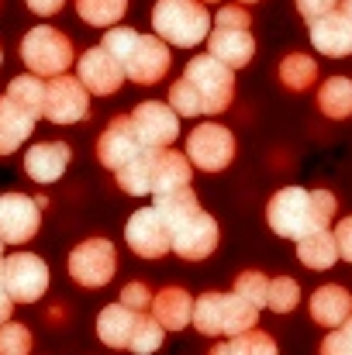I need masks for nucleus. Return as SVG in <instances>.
<instances>
[{
	"label": "nucleus",
	"instance_id": "f257e3e1",
	"mask_svg": "<svg viewBox=\"0 0 352 355\" xmlns=\"http://www.w3.org/2000/svg\"><path fill=\"white\" fill-rule=\"evenodd\" d=\"M235 97V73L218 62L215 55H197L187 62L183 76L169 90V107L180 118H201V114H221L228 111Z\"/></svg>",
	"mask_w": 352,
	"mask_h": 355
},
{
	"label": "nucleus",
	"instance_id": "f03ea898",
	"mask_svg": "<svg viewBox=\"0 0 352 355\" xmlns=\"http://www.w3.org/2000/svg\"><path fill=\"white\" fill-rule=\"evenodd\" d=\"M266 221L280 238H304L335 221V197L328 190H301L287 187L273 193L266 207Z\"/></svg>",
	"mask_w": 352,
	"mask_h": 355
},
{
	"label": "nucleus",
	"instance_id": "7ed1b4c3",
	"mask_svg": "<svg viewBox=\"0 0 352 355\" xmlns=\"http://www.w3.org/2000/svg\"><path fill=\"white\" fill-rule=\"evenodd\" d=\"M211 14L201 0H159L152 7V28L166 45L194 49L211 35Z\"/></svg>",
	"mask_w": 352,
	"mask_h": 355
},
{
	"label": "nucleus",
	"instance_id": "20e7f679",
	"mask_svg": "<svg viewBox=\"0 0 352 355\" xmlns=\"http://www.w3.org/2000/svg\"><path fill=\"white\" fill-rule=\"evenodd\" d=\"M21 59L35 76H62V73H69L76 55H73V42L62 31H56L49 24H38V28H31L24 35Z\"/></svg>",
	"mask_w": 352,
	"mask_h": 355
},
{
	"label": "nucleus",
	"instance_id": "39448f33",
	"mask_svg": "<svg viewBox=\"0 0 352 355\" xmlns=\"http://www.w3.org/2000/svg\"><path fill=\"white\" fill-rule=\"evenodd\" d=\"M187 159H190V166H197L204 173H221L235 159V135L225 124H215V121L194 128L187 138Z\"/></svg>",
	"mask_w": 352,
	"mask_h": 355
},
{
	"label": "nucleus",
	"instance_id": "423d86ee",
	"mask_svg": "<svg viewBox=\"0 0 352 355\" xmlns=\"http://www.w3.org/2000/svg\"><path fill=\"white\" fill-rule=\"evenodd\" d=\"M117 255L115 245L108 238H87L83 245H76L69 252V276L87 286V290H97V286H108L111 276H115Z\"/></svg>",
	"mask_w": 352,
	"mask_h": 355
},
{
	"label": "nucleus",
	"instance_id": "0eeeda50",
	"mask_svg": "<svg viewBox=\"0 0 352 355\" xmlns=\"http://www.w3.org/2000/svg\"><path fill=\"white\" fill-rule=\"evenodd\" d=\"M3 276L14 304H38L49 290V266L31 252H14L10 259H3Z\"/></svg>",
	"mask_w": 352,
	"mask_h": 355
},
{
	"label": "nucleus",
	"instance_id": "6e6552de",
	"mask_svg": "<svg viewBox=\"0 0 352 355\" xmlns=\"http://www.w3.org/2000/svg\"><path fill=\"white\" fill-rule=\"evenodd\" d=\"M124 238H128V248L142 259H159L173 248V232L166 225V218L159 214V207H142L128 218V228H124Z\"/></svg>",
	"mask_w": 352,
	"mask_h": 355
},
{
	"label": "nucleus",
	"instance_id": "1a4fd4ad",
	"mask_svg": "<svg viewBox=\"0 0 352 355\" xmlns=\"http://www.w3.org/2000/svg\"><path fill=\"white\" fill-rule=\"evenodd\" d=\"M90 111V97L87 87L76 76H52V83L45 87V111L42 118H49L52 124H76L87 118Z\"/></svg>",
	"mask_w": 352,
	"mask_h": 355
},
{
	"label": "nucleus",
	"instance_id": "9d476101",
	"mask_svg": "<svg viewBox=\"0 0 352 355\" xmlns=\"http://www.w3.org/2000/svg\"><path fill=\"white\" fill-rule=\"evenodd\" d=\"M128 118H131L135 131H138V141L145 148H169L180 135V114L169 104H159V101L138 104Z\"/></svg>",
	"mask_w": 352,
	"mask_h": 355
},
{
	"label": "nucleus",
	"instance_id": "9b49d317",
	"mask_svg": "<svg viewBox=\"0 0 352 355\" xmlns=\"http://www.w3.org/2000/svg\"><path fill=\"white\" fill-rule=\"evenodd\" d=\"M218 248V221L204 211H194L173 228V252L187 262H204Z\"/></svg>",
	"mask_w": 352,
	"mask_h": 355
},
{
	"label": "nucleus",
	"instance_id": "f8f14e48",
	"mask_svg": "<svg viewBox=\"0 0 352 355\" xmlns=\"http://www.w3.org/2000/svg\"><path fill=\"white\" fill-rule=\"evenodd\" d=\"M42 225V211L38 200L24 197V193H3L0 197V238L7 245H24L38 235Z\"/></svg>",
	"mask_w": 352,
	"mask_h": 355
},
{
	"label": "nucleus",
	"instance_id": "ddd939ff",
	"mask_svg": "<svg viewBox=\"0 0 352 355\" xmlns=\"http://www.w3.org/2000/svg\"><path fill=\"white\" fill-rule=\"evenodd\" d=\"M169 73V45L159 35H142L135 52L124 59V80L152 87Z\"/></svg>",
	"mask_w": 352,
	"mask_h": 355
},
{
	"label": "nucleus",
	"instance_id": "4468645a",
	"mask_svg": "<svg viewBox=\"0 0 352 355\" xmlns=\"http://www.w3.org/2000/svg\"><path fill=\"white\" fill-rule=\"evenodd\" d=\"M76 80L87 87V94L108 97V94H115L117 87H121L124 66L117 62L104 45H94L90 52L80 55V62H76Z\"/></svg>",
	"mask_w": 352,
	"mask_h": 355
},
{
	"label": "nucleus",
	"instance_id": "2eb2a0df",
	"mask_svg": "<svg viewBox=\"0 0 352 355\" xmlns=\"http://www.w3.org/2000/svg\"><path fill=\"white\" fill-rule=\"evenodd\" d=\"M145 145L138 141V131H135V124L131 118H115L108 128H104V135L97 138V159H101V166H108V169H121L124 162H131L138 152H142Z\"/></svg>",
	"mask_w": 352,
	"mask_h": 355
},
{
	"label": "nucleus",
	"instance_id": "dca6fc26",
	"mask_svg": "<svg viewBox=\"0 0 352 355\" xmlns=\"http://www.w3.org/2000/svg\"><path fill=\"white\" fill-rule=\"evenodd\" d=\"M145 166H149V193H162V190H176L190 183V159L187 152H173V148H145Z\"/></svg>",
	"mask_w": 352,
	"mask_h": 355
},
{
	"label": "nucleus",
	"instance_id": "f3484780",
	"mask_svg": "<svg viewBox=\"0 0 352 355\" xmlns=\"http://www.w3.org/2000/svg\"><path fill=\"white\" fill-rule=\"evenodd\" d=\"M208 55H215L228 69H242L255 55V38H252L249 28H221V24H215V31L208 35Z\"/></svg>",
	"mask_w": 352,
	"mask_h": 355
},
{
	"label": "nucleus",
	"instance_id": "a211bd4d",
	"mask_svg": "<svg viewBox=\"0 0 352 355\" xmlns=\"http://www.w3.org/2000/svg\"><path fill=\"white\" fill-rule=\"evenodd\" d=\"M311 45L328 55V59H342V55H352V24L349 17L335 7L328 10L325 17H318L311 24Z\"/></svg>",
	"mask_w": 352,
	"mask_h": 355
},
{
	"label": "nucleus",
	"instance_id": "6ab92c4d",
	"mask_svg": "<svg viewBox=\"0 0 352 355\" xmlns=\"http://www.w3.org/2000/svg\"><path fill=\"white\" fill-rule=\"evenodd\" d=\"M69 145L66 141H38L28 148L24 155V173L35 180V183H56L66 166H69Z\"/></svg>",
	"mask_w": 352,
	"mask_h": 355
},
{
	"label": "nucleus",
	"instance_id": "aec40b11",
	"mask_svg": "<svg viewBox=\"0 0 352 355\" xmlns=\"http://www.w3.org/2000/svg\"><path fill=\"white\" fill-rule=\"evenodd\" d=\"M152 318L166 331H180L194 321V297L183 286H166L152 297Z\"/></svg>",
	"mask_w": 352,
	"mask_h": 355
},
{
	"label": "nucleus",
	"instance_id": "412c9836",
	"mask_svg": "<svg viewBox=\"0 0 352 355\" xmlns=\"http://www.w3.org/2000/svg\"><path fill=\"white\" fill-rule=\"evenodd\" d=\"M138 314L142 311H131V307H124L121 300L111 304V307H104L101 311V318H97V338L108 345V349H128L131 345V331H135V324H138Z\"/></svg>",
	"mask_w": 352,
	"mask_h": 355
},
{
	"label": "nucleus",
	"instance_id": "4be33fe9",
	"mask_svg": "<svg viewBox=\"0 0 352 355\" xmlns=\"http://www.w3.org/2000/svg\"><path fill=\"white\" fill-rule=\"evenodd\" d=\"M349 314H352V297L346 286L328 283V286L315 290V297H311V321H315V324H321V328H339Z\"/></svg>",
	"mask_w": 352,
	"mask_h": 355
},
{
	"label": "nucleus",
	"instance_id": "5701e85b",
	"mask_svg": "<svg viewBox=\"0 0 352 355\" xmlns=\"http://www.w3.org/2000/svg\"><path fill=\"white\" fill-rule=\"evenodd\" d=\"M31 128H35V118L24 114V111L3 94V97H0V155L17 152V148L28 141Z\"/></svg>",
	"mask_w": 352,
	"mask_h": 355
},
{
	"label": "nucleus",
	"instance_id": "b1692460",
	"mask_svg": "<svg viewBox=\"0 0 352 355\" xmlns=\"http://www.w3.org/2000/svg\"><path fill=\"white\" fill-rule=\"evenodd\" d=\"M297 259H301L308 269H332L335 259H339L335 232L321 228V232H311V235L297 238Z\"/></svg>",
	"mask_w": 352,
	"mask_h": 355
},
{
	"label": "nucleus",
	"instance_id": "393cba45",
	"mask_svg": "<svg viewBox=\"0 0 352 355\" xmlns=\"http://www.w3.org/2000/svg\"><path fill=\"white\" fill-rule=\"evenodd\" d=\"M156 197V204L152 207H159V214L166 218V225H169V232L183 221V218H190L194 211H201V204H197V193L190 190V183L187 187H176V190H162V193H152Z\"/></svg>",
	"mask_w": 352,
	"mask_h": 355
},
{
	"label": "nucleus",
	"instance_id": "a878e982",
	"mask_svg": "<svg viewBox=\"0 0 352 355\" xmlns=\"http://www.w3.org/2000/svg\"><path fill=\"white\" fill-rule=\"evenodd\" d=\"M7 97H10L24 114H31L35 121L42 118V111H45V83H42V76H35V73L14 76L10 87H7Z\"/></svg>",
	"mask_w": 352,
	"mask_h": 355
},
{
	"label": "nucleus",
	"instance_id": "bb28decb",
	"mask_svg": "<svg viewBox=\"0 0 352 355\" xmlns=\"http://www.w3.org/2000/svg\"><path fill=\"white\" fill-rule=\"evenodd\" d=\"M318 107H321L325 118H332V121L349 118L352 114V80H346V76L325 80L321 90H318Z\"/></svg>",
	"mask_w": 352,
	"mask_h": 355
},
{
	"label": "nucleus",
	"instance_id": "cd10ccee",
	"mask_svg": "<svg viewBox=\"0 0 352 355\" xmlns=\"http://www.w3.org/2000/svg\"><path fill=\"white\" fill-rule=\"evenodd\" d=\"M201 335H225V293L211 290L201 300H194V321Z\"/></svg>",
	"mask_w": 352,
	"mask_h": 355
},
{
	"label": "nucleus",
	"instance_id": "c85d7f7f",
	"mask_svg": "<svg viewBox=\"0 0 352 355\" xmlns=\"http://www.w3.org/2000/svg\"><path fill=\"white\" fill-rule=\"evenodd\" d=\"M315 80H318V66H315V59H311V55L294 52V55H287V59L280 62V83H283L287 90L304 94V90H311V87H315Z\"/></svg>",
	"mask_w": 352,
	"mask_h": 355
},
{
	"label": "nucleus",
	"instance_id": "c756f323",
	"mask_svg": "<svg viewBox=\"0 0 352 355\" xmlns=\"http://www.w3.org/2000/svg\"><path fill=\"white\" fill-rule=\"evenodd\" d=\"M211 355H276V342H273L266 331L249 328V331L235 335L232 342L215 345V349H211Z\"/></svg>",
	"mask_w": 352,
	"mask_h": 355
},
{
	"label": "nucleus",
	"instance_id": "7c9ffc66",
	"mask_svg": "<svg viewBox=\"0 0 352 355\" xmlns=\"http://www.w3.org/2000/svg\"><path fill=\"white\" fill-rule=\"evenodd\" d=\"M255 318H259V307H255V304H249V300L238 297L235 290L225 293V335H228V338L249 331V328H255Z\"/></svg>",
	"mask_w": 352,
	"mask_h": 355
},
{
	"label": "nucleus",
	"instance_id": "2f4dec72",
	"mask_svg": "<svg viewBox=\"0 0 352 355\" xmlns=\"http://www.w3.org/2000/svg\"><path fill=\"white\" fill-rule=\"evenodd\" d=\"M76 10L87 24L94 28H111L124 17L128 10V0H76Z\"/></svg>",
	"mask_w": 352,
	"mask_h": 355
},
{
	"label": "nucleus",
	"instance_id": "473e14b6",
	"mask_svg": "<svg viewBox=\"0 0 352 355\" xmlns=\"http://www.w3.org/2000/svg\"><path fill=\"white\" fill-rule=\"evenodd\" d=\"M162 338H166V328L156 321V318H149L145 311L138 314V324H135V331H131V345H128V352L135 355H152L162 349Z\"/></svg>",
	"mask_w": 352,
	"mask_h": 355
},
{
	"label": "nucleus",
	"instance_id": "72a5a7b5",
	"mask_svg": "<svg viewBox=\"0 0 352 355\" xmlns=\"http://www.w3.org/2000/svg\"><path fill=\"white\" fill-rule=\"evenodd\" d=\"M297 304H301V286H297V279H290V276L269 279V297H266V307H269V311L290 314Z\"/></svg>",
	"mask_w": 352,
	"mask_h": 355
},
{
	"label": "nucleus",
	"instance_id": "f704fd0d",
	"mask_svg": "<svg viewBox=\"0 0 352 355\" xmlns=\"http://www.w3.org/2000/svg\"><path fill=\"white\" fill-rule=\"evenodd\" d=\"M31 352V331L17 321L0 324V355H28Z\"/></svg>",
	"mask_w": 352,
	"mask_h": 355
},
{
	"label": "nucleus",
	"instance_id": "c9c22d12",
	"mask_svg": "<svg viewBox=\"0 0 352 355\" xmlns=\"http://www.w3.org/2000/svg\"><path fill=\"white\" fill-rule=\"evenodd\" d=\"M235 293L245 297L249 304H255V307L262 311V307H266V297H269V279H266L262 272H242V276L235 279Z\"/></svg>",
	"mask_w": 352,
	"mask_h": 355
},
{
	"label": "nucleus",
	"instance_id": "e433bc0d",
	"mask_svg": "<svg viewBox=\"0 0 352 355\" xmlns=\"http://www.w3.org/2000/svg\"><path fill=\"white\" fill-rule=\"evenodd\" d=\"M138 38H142V35H138L135 28H108V35H104V42H101V45H104V49L115 55L117 62L124 66V59L135 52Z\"/></svg>",
	"mask_w": 352,
	"mask_h": 355
},
{
	"label": "nucleus",
	"instance_id": "4c0bfd02",
	"mask_svg": "<svg viewBox=\"0 0 352 355\" xmlns=\"http://www.w3.org/2000/svg\"><path fill=\"white\" fill-rule=\"evenodd\" d=\"M339 7V0H297V10H301V17L308 21V24H315L318 17H325L328 10H335Z\"/></svg>",
	"mask_w": 352,
	"mask_h": 355
},
{
	"label": "nucleus",
	"instance_id": "58836bf2",
	"mask_svg": "<svg viewBox=\"0 0 352 355\" xmlns=\"http://www.w3.org/2000/svg\"><path fill=\"white\" fill-rule=\"evenodd\" d=\"M121 304L131 307V311H145L149 307V286L145 283H128L121 290Z\"/></svg>",
	"mask_w": 352,
	"mask_h": 355
},
{
	"label": "nucleus",
	"instance_id": "ea45409f",
	"mask_svg": "<svg viewBox=\"0 0 352 355\" xmlns=\"http://www.w3.org/2000/svg\"><path fill=\"white\" fill-rule=\"evenodd\" d=\"M215 24H221V28H249L252 17L245 14V7H221L215 14Z\"/></svg>",
	"mask_w": 352,
	"mask_h": 355
},
{
	"label": "nucleus",
	"instance_id": "a19ab883",
	"mask_svg": "<svg viewBox=\"0 0 352 355\" xmlns=\"http://www.w3.org/2000/svg\"><path fill=\"white\" fill-rule=\"evenodd\" d=\"M335 245H339V255L352 262V214L335 225Z\"/></svg>",
	"mask_w": 352,
	"mask_h": 355
},
{
	"label": "nucleus",
	"instance_id": "79ce46f5",
	"mask_svg": "<svg viewBox=\"0 0 352 355\" xmlns=\"http://www.w3.org/2000/svg\"><path fill=\"white\" fill-rule=\"evenodd\" d=\"M10 311H14V300L7 293V276H3V259H0V324L10 321Z\"/></svg>",
	"mask_w": 352,
	"mask_h": 355
},
{
	"label": "nucleus",
	"instance_id": "37998d69",
	"mask_svg": "<svg viewBox=\"0 0 352 355\" xmlns=\"http://www.w3.org/2000/svg\"><path fill=\"white\" fill-rule=\"evenodd\" d=\"M28 3V10H35L38 17H49V14H56L66 0H24Z\"/></svg>",
	"mask_w": 352,
	"mask_h": 355
},
{
	"label": "nucleus",
	"instance_id": "c03bdc74",
	"mask_svg": "<svg viewBox=\"0 0 352 355\" xmlns=\"http://www.w3.org/2000/svg\"><path fill=\"white\" fill-rule=\"evenodd\" d=\"M339 331L346 335V342H349V345H352V314H349V318H346V321H342V324H339Z\"/></svg>",
	"mask_w": 352,
	"mask_h": 355
},
{
	"label": "nucleus",
	"instance_id": "a18cd8bd",
	"mask_svg": "<svg viewBox=\"0 0 352 355\" xmlns=\"http://www.w3.org/2000/svg\"><path fill=\"white\" fill-rule=\"evenodd\" d=\"M339 10L349 17V24H352V0H339Z\"/></svg>",
	"mask_w": 352,
	"mask_h": 355
},
{
	"label": "nucleus",
	"instance_id": "49530a36",
	"mask_svg": "<svg viewBox=\"0 0 352 355\" xmlns=\"http://www.w3.org/2000/svg\"><path fill=\"white\" fill-rule=\"evenodd\" d=\"M3 245H7V241H3V238H0V255H3Z\"/></svg>",
	"mask_w": 352,
	"mask_h": 355
},
{
	"label": "nucleus",
	"instance_id": "de8ad7c7",
	"mask_svg": "<svg viewBox=\"0 0 352 355\" xmlns=\"http://www.w3.org/2000/svg\"><path fill=\"white\" fill-rule=\"evenodd\" d=\"M201 3H218V0H201Z\"/></svg>",
	"mask_w": 352,
	"mask_h": 355
},
{
	"label": "nucleus",
	"instance_id": "09e8293b",
	"mask_svg": "<svg viewBox=\"0 0 352 355\" xmlns=\"http://www.w3.org/2000/svg\"><path fill=\"white\" fill-rule=\"evenodd\" d=\"M238 3H255V0H238Z\"/></svg>",
	"mask_w": 352,
	"mask_h": 355
},
{
	"label": "nucleus",
	"instance_id": "8fccbe9b",
	"mask_svg": "<svg viewBox=\"0 0 352 355\" xmlns=\"http://www.w3.org/2000/svg\"><path fill=\"white\" fill-rule=\"evenodd\" d=\"M0 59H3V52H0Z\"/></svg>",
	"mask_w": 352,
	"mask_h": 355
}]
</instances>
